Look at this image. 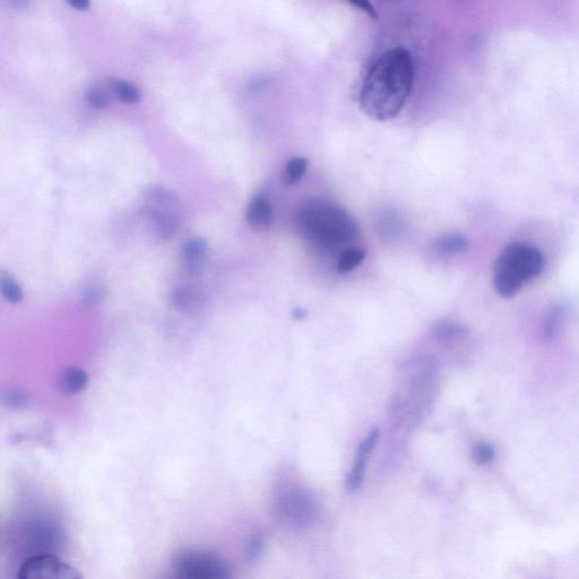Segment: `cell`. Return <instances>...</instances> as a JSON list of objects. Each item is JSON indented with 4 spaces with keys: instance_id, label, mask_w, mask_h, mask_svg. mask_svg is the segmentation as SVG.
<instances>
[{
    "instance_id": "cell-1",
    "label": "cell",
    "mask_w": 579,
    "mask_h": 579,
    "mask_svg": "<svg viewBox=\"0 0 579 579\" xmlns=\"http://www.w3.org/2000/svg\"><path fill=\"white\" fill-rule=\"evenodd\" d=\"M414 82V64L404 48L387 51L371 66L360 93V107L370 118L385 122L400 114Z\"/></svg>"
},
{
    "instance_id": "cell-2",
    "label": "cell",
    "mask_w": 579,
    "mask_h": 579,
    "mask_svg": "<svg viewBox=\"0 0 579 579\" xmlns=\"http://www.w3.org/2000/svg\"><path fill=\"white\" fill-rule=\"evenodd\" d=\"M296 224L308 243L325 250L348 245L358 236V227L351 215L325 200H310L302 204L296 215Z\"/></svg>"
},
{
    "instance_id": "cell-3",
    "label": "cell",
    "mask_w": 579,
    "mask_h": 579,
    "mask_svg": "<svg viewBox=\"0 0 579 579\" xmlns=\"http://www.w3.org/2000/svg\"><path fill=\"white\" fill-rule=\"evenodd\" d=\"M544 257L537 248L524 244L509 245L498 257L494 283L501 297L512 298L522 288L543 272Z\"/></svg>"
},
{
    "instance_id": "cell-4",
    "label": "cell",
    "mask_w": 579,
    "mask_h": 579,
    "mask_svg": "<svg viewBox=\"0 0 579 579\" xmlns=\"http://www.w3.org/2000/svg\"><path fill=\"white\" fill-rule=\"evenodd\" d=\"M178 579H232L226 561L210 552L184 551L174 561Z\"/></svg>"
},
{
    "instance_id": "cell-5",
    "label": "cell",
    "mask_w": 579,
    "mask_h": 579,
    "mask_svg": "<svg viewBox=\"0 0 579 579\" xmlns=\"http://www.w3.org/2000/svg\"><path fill=\"white\" fill-rule=\"evenodd\" d=\"M17 579H83V576L65 561L43 553L25 560Z\"/></svg>"
},
{
    "instance_id": "cell-6",
    "label": "cell",
    "mask_w": 579,
    "mask_h": 579,
    "mask_svg": "<svg viewBox=\"0 0 579 579\" xmlns=\"http://www.w3.org/2000/svg\"><path fill=\"white\" fill-rule=\"evenodd\" d=\"M279 511L285 522L292 526H304L313 520L315 506L306 494L292 492L281 500Z\"/></svg>"
},
{
    "instance_id": "cell-7",
    "label": "cell",
    "mask_w": 579,
    "mask_h": 579,
    "mask_svg": "<svg viewBox=\"0 0 579 579\" xmlns=\"http://www.w3.org/2000/svg\"><path fill=\"white\" fill-rule=\"evenodd\" d=\"M379 430L374 428L369 432V435L365 438L364 442L361 443L356 461H354L352 471L348 478V488L350 490H357L361 487L362 482L365 479L366 464L371 452L378 442Z\"/></svg>"
},
{
    "instance_id": "cell-8",
    "label": "cell",
    "mask_w": 579,
    "mask_h": 579,
    "mask_svg": "<svg viewBox=\"0 0 579 579\" xmlns=\"http://www.w3.org/2000/svg\"><path fill=\"white\" fill-rule=\"evenodd\" d=\"M246 218L249 226L255 230L270 229L274 221L273 206L265 195L258 194L250 201Z\"/></svg>"
},
{
    "instance_id": "cell-9",
    "label": "cell",
    "mask_w": 579,
    "mask_h": 579,
    "mask_svg": "<svg viewBox=\"0 0 579 579\" xmlns=\"http://www.w3.org/2000/svg\"><path fill=\"white\" fill-rule=\"evenodd\" d=\"M174 210L175 209H170V207H163L154 204L146 207L145 212L148 213L155 232H157L159 237L168 238L171 235H174L177 228V218Z\"/></svg>"
},
{
    "instance_id": "cell-10",
    "label": "cell",
    "mask_w": 579,
    "mask_h": 579,
    "mask_svg": "<svg viewBox=\"0 0 579 579\" xmlns=\"http://www.w3.org/2000/svg\"><path fill=\"white\" fill-rule=\"evenodd\" d=\"M89 377L83 369L68 368L58 378L59 391L65 395H76L84 391Z\"/></svg>"
},
{
    "instance_id": "cell-11",
    "label": "cell",
    "mask_w": 579,
    "mask_h": 579,
    "mask_svg": "<svg viewBox=\"0 0 579 579\" xmlns=\"http://www.w3.org/2000/svg\"><path fill=\"white\" fill-rule=\"evenodd\" d=\"M207 252H209V245H207L206 240L194 238L188 240L181 248V258L188 269L196 270L203 264Z\"/></svg>"
},
{
    "instance_id": "cell-12",
    "label": "cell",
    "mask_w": 579,
    "mask_h": 579,
    "mask_svg": "<svg viewBox=\"0 0 579 579\" xmlns=\"http://www.w3.org/2000/svg\"><path fill=\"white\" fill-rule=\"evenodd\" d=\"M109 88L111 93L115 95L120 101L128 103V105H135L141 101V91L135 85L123 80H110Z\"/></svg>"
},
{
    "instance_id": "cell-13",
    "label": "cell",
    "mask_w": 579,
    "mask_h": 579,
    "mask_svg": "<svg viewBox=\"0 0 579 579\" xmlns=\"http://www.w3.org/2000/svg\"><path fill=\"white\" fill-rule=\"evenodd\" d=\"M145 198L151 204L175 209L178 205V196L172 190L154 186L145 190Z\"/></svg>"
},
{
    "instance_id": "cell-14",
    "label": "cell",
    "mask_w": 579,
    "mask_h": 579,
    "mask_svg": "<svg viewBox=\"0 0 579 579\" xmlns=\"http://www.w3.org/2000/svg\"><path fill=\"white\" fill-rule=\"evenodd\" d=\"M309 161L306 158H293L283 170V184L292 186L306 175Z\"/></svg>"
},
{
    "instance_id": "cell-15",
    "label": "cell",
    "mask_w": 579,
    "mask_h": 579,
    "mask_svg": "<svg viewBox=\"0 0 579 579\" xmlns=\"http://www.w3.org/2000/svg\"><path fill=\"white\" fill-rule=\"evenodd\" d=\"M465 333L466 328L456 323H440L432 330L435 339L445 343L461 339Z\"/></svg>"
},
{
    "instance_id": "cell-16",
    "label": "cell",
    "mask_w": 579,
    "mask_h": 579,
    "mask_svg": "<svg viewBox=\"0 0 579 579\" xmlns=\"http://www.w3.org/2000/svg\"><path fill=\"white\" fill-rule=\"evenodd\" d=\"M468 239L462 235H447L438 239L436 248L438 252L443 254H457L462 253L468 249Z\"/></svg>"
},
{
    "instance_id": "cell-17",
    "label": "cell",
    "mask_w": 579,
    "mask_h": 579,
    "mask_svg": "<svg viewBox=\"0 0 579 579\" xmlns=\"http://www.w3.org/2000/svg\"><path fill=\"white\" fill-rule=\"evenodd\" d=\"M366 253L364 250L359 248H347L343 250L340 258L339 263H337V267H339L340 272H350L365 261Z\"/></svg>"
},
{
    "instance_id": "cell-18",
    "label": "cell",
    "mask_w": 579,
    "mask_h": 579,
    "mask_svg": "<svg viewBox=\"0 0 579 579\" xmlns=\"http://www.w3.org/2000/svg\"><path fill=\"white\" fill-rule=\"evenodd\" d=\"M0 289H2L5 299L12 302V304H19L23 299V291L20 285L10 274L2 273V276H0Z\"/></svg>"
},
{
    "instance_id": "cell-19",
    "label": "cell",
    "mask_w": 579,
    "mask_h": 579,
    "mask_svg": "<svg viewBox=\"0 0 579 579\" xmlns=\"http://www.w3.org/2000/svg\"><path fill=\"white\" fill-rule=\"evenodd\" d=\"M86 102L93 108L103 109L111 105L110 94L98 86H92L85 92Z\"/></svg>"
},
{
    "instance_id": "cell-20",
    "label": "cell",
    "mask_w": 579,
    "mask_h": 579,
    "mask_svg": "<svg viewBox=\"0 0 579 579\" xmlns=\"http://www.w3.org/2000/svg\"><path fill=\"white\" fill-rule=\"evenodd\" d=\"M495 449L486 443H479L472 448L473 461L479 465H487L495 458Z\"/></svg>"
},
{
    "instance_id": "cell-21",
    "label": "cell",
    "mask_w": 579,
    "mask_h": 579,
    "mask_svg": "<svg viewBox=\"0 0 579 579\" xmlns=\"http://www.w3.org/2000/svg\"><path fill=\"white\" fill-rule=\"evenodd\" d=\"M564 309L556 308L551 311L550 316L547 319L546 326H544V337L550 340L556 336L559 330L560 322L563 321Z\"/></svg>"
},
{
    "instance_id": "cell-22",
    "label": "cell",
    "mask_w": 579,
    "mask_h": 579,
    "mask_svg": "<svg viewBox=\"0 0 579 579\" xmlns=\"http://www.w3.org/2000/svg\"><path fill=\"white\" fill-rule=\"evenodd\" d=\"M172 302H174V306L178 309L186 310L195 304L196 295L192 290L185 288L178 289L174 292V295H172Z\"/></svg>"
},
{
    "instance_id": "cell-23",
    "label": "cell",
    "mask_w": 579,
    "mask_h": 579,
    "mask_svg": "<svg viewBox=\"0 0 579 579\" xmlns=\"http://www.w3.org/2000/svg\"><path fill=\"white\" fill-rule=\"evenodd\" d=\"M29 401V397L27 393L21 391H13L8 393L5 397V402L7 405H10L11 408L14 409H21L23 406L27 405Z\"/></svg>"
},
{
    "instance_id": "cell-24",
    "label": "cell",
    "mask_w": 579,
    "mask_h": 579,
    "mask_svg": "<svg viewBox=\"0 0 579 579\" xmlns=\"http://www.w3.org/2000/svg\"><path fill=\"white\" fill-rule=\"evenodd\" d=\"M263 539L261 537H255L249 544L248 555L249 558L255 560L263 550Z\"/></svg>"
},
{
    "instance_id": "cell-25",
    "label": "cell",
    "mask_w": 579,
    "mask_h": 579,
    "mask_svg": "<svg viewBox=\"0 0 579 579\" xmlns=\"http://www.w3.org/2000/svg\"><path fill=\"white\" fill-rule=\"evenodd\" d=\"M102 297L103 292L99 288H91L84 293V301L88 305H97Z\"/></svg>"
},
{
    "instance_id": "cell-26",
    "label": "cell",
    "mask_w": 579,
    "mask_h": 579,
    "mask_svg": "<svg viewBox=\"0 0 579 579\" xmlns=\"http://www.w3.org/2000/svg\"><path fill=\"white\" fill-rule=\"evenodd\" d=\"M353 5L361 8L362 11L367 13L369 16L373 17L374 20L378 19V15L375 8L371 6V4H369L368 2H357L353 3Z\"/></svg>"
},
{
    "instance_id": "cell-27",
    "label": "cell",
    "mask_w": 579,
    "mask_h": 579,
    "mask_svg": "<svg viewBox=\"0 0 579 579\" xmlns=\"http://www.w3.org/2000/svg\"><path fill=\"white\" fill-rule=\"evenodd\" d=\"M67 4L77 11H88L91 5L88 0H69Z\"/></svg>"
},
{
    "instance_id": "cell-28",
    "label": "cell",
    "mask_w": 579,
    "mask_h": 579,
    "mask_svg": "<svg viewBox=\"0 0 579 579\" xmlns=\"http://www.w3.org/2000/svg\"><path fill=\"white\" fill-rule=\"evenodd\" d=\"M10 6L13 8V10L22 11L29 6V3L24 2V0H14V2L10 3Z\"/></svg>"
},
{
    "instance_id": "cell-29",
    "label": "cell",
    "mask_w": 579,
    "mask_h": 579,
    "mask_svg": "<svg viewBox=\"0 0 579 579\" xmlns=\"http://www.w3.org/2000/svg\"><path fill=\"white\" fill-rule=\"evenodd\" d=\"M178 579V578H177Z\"/></svg>"
}]
</instances>
